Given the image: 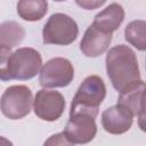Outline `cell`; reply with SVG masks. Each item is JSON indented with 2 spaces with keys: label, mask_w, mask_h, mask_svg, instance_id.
Masks as SVG:
<instances>
[{
  "label": "cell",
  "mask_w": 146,
  "mask_h": 146,
  "mask_svg": "<svg viewBox=\"0 0 146 146\" xmlns=\"http://www.w3.org/2000/svg\"><path fill=\"white\" fill-rule=\"evenodd\" d=\"M105 64L110 81L116 91H121L128 84L141 79L137 56L125 44L111 48L106 55Z\"/></svg>",
  "instance_id": "6da1fadb"
},
{
  "label": "cell",
  "mask_w": 146,
  "mask_h": 146,
  "mask_svg": "<svg viewBox=\"0 0 146 146\" xmlns=\"http://www.w3.org/2000/svg\"><path fill=\"white\" fill-rule=\"evenodd\" d=\"M106 97V86L103 79L98 75L87 76L78 88L70 108V115L88 114L97 117L99 105Z\"/></svg>",
  "instance_id": "7a4b0ae2"
},
{
  "label": "cell",
  "mask_w": 146,
  "mask_h": 146,
  "mask_svg": "<svg viewBox=\"0 0 146 146\" xmlns=\"http://www.w3.org/2000/svg\"><path fill=\"white\" fill-rule=\"evenodd\" d=\"M79 34L76 22L66 14H52L46 22L42 30V41L44 44L68 46L74 42Z\"/></svg>",
  "instance_id": "3957f363"
},
{
  "label": "cell",
  "mask_w": 146,
  "mask_h": 146,
  "mask_svg": "<svg viewBox=\"0 0 146 146\" xmlns=\"http://www.w3.org/2000/svg\"><path fill=\"white\" fill-rule=\"evenodd\" d=\"M32 105V91L24 84L8 87L0 98V110L9 120H19L25 117L31 112Z\"/></svg>",
  "instance_id": "277c9868"
},
{
  "label": "cell",
  "mask_w": 146,
  "mask_h": 146,
  "mask_svg": "<svg viewBox=\"0 0 146 146\" xmlns=\"http://www.w3.org/2000/svg\"><path fill=\"white\" fill-rule=\"evenodd\" d=\"M42 66V57L38 50L30 47L18 48L9 56L8 72L10 80H30Z\"/></svg>",
  "instance_id": "5b68a950"
},
{
  "label": "cell",
  "mask_w": 146,
  "mask_h": 146,
  "mask_svg": "<svg viewBox=\"0 0 146 146\" xmlns=\"http://www.w3.org/2000/svg\"><path fill=\"white\" fill-rule=\"evenodd\" d=\"M74 78L72 63L63 57H55L46 62L40 68L39 83L42 88H64Z\"/></svg>",
  "instance_id": "8992f818"
},
{
  "label": "cell",
  "mask_w": 146,
  "mask_h": 146,
  "mask_svg": "<svg viewBox=\"0 0 146 146\" xmlns=\"http://www.w3.org/2000/svg\"><path fill=\"white\" fill-rule=\"evenodd\" d=\"M65 105V98L59 91L43 88L36 92L32 106L34 114L39 119L54 122L63 115Z\"/></svg>",
  "instance_id": "52a82bcc"
},
{
  "label": "cell",
  "mask_w": 146,
  "mask_h": 146,
  "mask_svg": "<svg viewBox=\"0 0 146 146\" xmlns=\"http://www.w3.org/2000/svg\"><path fill=\"white\" fill-rule=\"evenodd\" d=\"M63 132L71 145L88 144L95 138L97 133L95 117L81 113L70 115Z\"/></svg>",
  "instance_id": "ba28073f"
},
{
  "label": "cell",
  "mask_w": 146,
  "mask_h": 146,
  "mask_svg": "<svg viewBox=\"0 0 146 146\" xmlns=\"http://www.w3.org/2000/svg\"><path fill=\"white\" fill-rule=\"evenodd\" d=\"M133 122L132 113L124 106L116 104L106 108L102 113V125L111 135H122L127 132Z\"/></svg>",
  "instance_id": "9c48e42d"
},
{
  "label": "cell",
  "mask_w": 146,
  "mask_h": 146,
  "mask_svg": "<svg viewBox=\"0 0 146 146\" xmlns=\"http://www.w3.org/2000/svg\"><path fill=\"white\" fill-rule=\"evenodd\" d=\"M111 41L112 33L104 32L91 24L82 36L80 42V50L86 57H98L108 49Z\"/></svg>",
  "instance_id": "30bf717a"
},
{
  "label": "cell",
  "mask_w": 146,
  "mask_h": 146,
  "mask_svg": "<svg viewBox=\"0 0 146 146\" xmlns=\"http://www.w3.org/2000/svg\"><path fill=\"white\" fill-rule=\"evenodd\" d=\"M144 91L145 82L140 79L124 87L119 95L117 104L127 107L133 116L144 119Z\"/></svg>",
  "instance_id": "8fae6325"
},
{
  "label": "cell",
  "mask_w": 146,
  "mask_h": 146,
  "mask_svg": "<svg viewBox=\"0 0 146 146\" xmlns=\"http://www.w3.org/2000/svg\"><path fill=\"white\" fill-rule=\"evenodd\" d=\"M124 19V9L119 3H111L99 11L94 18V25L99 30L108 33L116 31Z\"/></svg>",
  "instance_id": "7c38bea8"
},
{
  "label": "cell",
  "mask_w": 146,
  "mask_h": 146,
  "mask_svg": "<svg viewBox=\"0 0 146 146\" xmlns=\"http://www.w3.org/2000/svg\"><path fill=\"white\" fill-rule=\"evenodd\" d=\"M18 16L27 22H36L43 18L48 11L47 0H18L17 2Z\"/></svg>",
  "instance_id": "4fadbf2b"
},
{
  "label": "cell",
  "mask_w": 146,
  "mask_h": 146,
  "mask_svg": "<svg viewBox=\"0 0 146 146\" xmlns=\"http://www.w3.org/2000/svg\"><path fill=\"white\" fill-rule=\"evenodd\" d=\"M25 36V30L15 21H7L0 24V46L14 48L18 46Z\"/></svg>",
  "instance_id": "5bb4252c"
},
{
  "label": "cell",
  "mask_w": 146,
  "mask_h": 146,
  "mask_svg": "<svg viewBox=\"0 0 146 146\" xmlns=\"http://www.w3.org/2000/svg\"><path fill=\"white\" fill-rule=\"evenodd\" d=\"M145 29H146V22L144 19H136L130 22L124 30L125 40L140 51H144L146 49Z\"/></svg>",
  "instance_id": "9a60e30c"
},
{
  "label": "cell",
  "mask_w": 146,
  "mask_h": 146,
  "mask_svg": "<svg viewBox=\"0 0 146 146\" xmlns=\"http://www.w3.org/2000/svg\"><path fill=\"white\" fill-rule=\"evenodd\" d=\"M11 48L7 46H0V80L9 81V72H8V60L11 55Z\"/></svg>",
  "instance_id": "2e32d148"
},
{
  "label": "cell",
  "mask_w": 146,
  "mask_h": 146,
  "mask_svg": "<svg viewBox=\"0 0 146 146\" xmlns=\"http://www.w3.org/2000/svg\"><path fill=\"white\" fill-rule=\"evenodd\" d=\"M107 0H75L76 5L84 10H94L100 8Z\"/></svg>",
  "instance_id": "e0dca14e"
},
{
  "label": "cell",
  "mask_w": 146,
  "mask_h": 146,
  "mask_svg": "<svg viewBox=\"0 0 146 146\" xmlns=\"http://www.w3.org/2000/svg\"><path fill=\"white\" fill-rule=\"evenodd\" d=\"M44 145H71V144L66 139L64 132H59V133L52 135L48 140H46Z\"/></svg>",
  "instance_id": "ac0fdd59"
},
{
  "label": "cell",
  "mask_w": 146,
  "mask_h": 146,
  "mask_svg": "<svg viewBox=\"0 0 146 146\" xmlns=\"http://www.w3.org/2000/svg\"><path fill=\"white\" fill-rule=\"evenodd\" d=\"M0 145H13V143L9 141L8 139H6L5 137H1L0 136Z\"/></svg>",
  "instance_id": "d6986e66"
},
{
  "label": "cell",
  "mask_w": 146,
  "mask_h": 146,
  "mask_svg": "<svg viewBox=\"0 0 146 146\" xmlns=\"http://www.w3.org/2000/svg\"><path fill=\"white\" fill-rule=\"evenodd\" d=\"M54 1H56V2H62V1H65V0H54Z\"/></svg>",
  "instance_id": "ffe728a7"
}]
</instances>
